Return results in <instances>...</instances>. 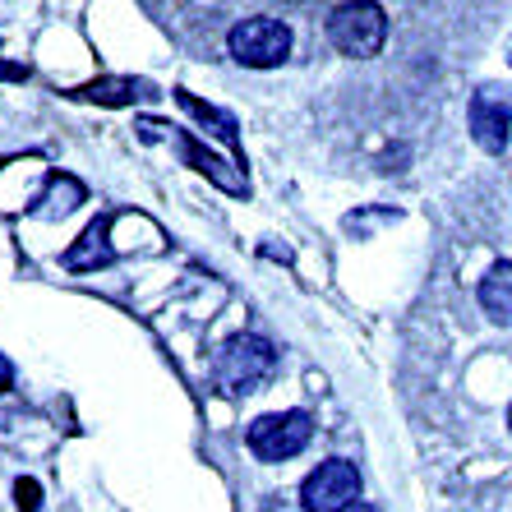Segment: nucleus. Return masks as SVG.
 Returning a JSON list of instances; mask_svg holds the SVG:
<instances>
[{"mask_svg": "<svg viewBox=\"0 0 512 512\" xmlns=\"http://www.w3.org/2000/svg\"><path fill=\"white\" fill-rule=\"evenodd\" d=\"M273 374H277V351H273L268 337L240 333V337H231V342L217 346V356H213V383L231 397L259 393Z\"/></svg>", "mask_w": 512, "mask_h": 512, "instance_id": "obj_1", "label": "nucleus"}, {"mask_svg": "<svg viewBox=\"0 0 512 512\" xmlns=\"http://www.w3.org/2000/svg\"><path fill=\"white\" fill-rule=\"evenodd\" d=\"M227 51L231 60L250 65V70H273V65H286V56H291V28L273 14H250V19L231 24Z\"/></svg>", "mask_w": 512, "mask_h": 512, "instance_id": "obj_2", "label": "nucleus"}, {"mask_svg": "<svg viewBox=\"0 0 512 512\" xmlns=\"http://www.w3.org/2000/svg\"><path fill=\"white\" fill-rule=\"evenodd\" d=\"M383 37H388V14L374 0H356V5H337L328 14V42H333L342 56L370 60L383 51Z\"/></svg>", "mask_w": 512, "mask_h": 512, "instance_id": "obj_3", "label": "nucleus"}, {"mask_svg": "<svg viewBox=\"0 0 512 512\" xmlns=\"http://www.w3.org/2000/svg\"><path fill=\"white\" fill-rule=\"evenodd\" d=\"M360 471L346 457H328L300 485V508L305 512H351L360 503Z\"/></svg>", "mask_w": 512, "mask_h": 512, "instance_id": "obj_4", "label": "nucleus"}, {"mask_svg": "<svg viewBox=\"0 0 512 512\" xmlns=\"http://www.w3.org/2000/svg\"><path fill=\"white\" fill-rule=\"evenodd\" d=\"M314 439V420L310 411H273V416H259L245 434L250 453L259 462H291L296 453H305V443Z\"/></svg>", "mask_w": 512, "mask_h": 512, "instance_id": "obj_5", "label": "nucleus"}, {"mask_svg": "<svg viewBox=\"0 0 512 512\" xmlns=\"http://www.w3.org/2000/svg\"><path fill=\"white\" fill-rule=\"evenodd\" d=\"M471 139L485 148V153H503L508 148V130H512V88L485 84L471 97Z\"/></svg>", "mask_w": 512, "mask_h": 512, "instance_id": "obj_6", "label": "nucleus"}, {"mask_svg": "<svg viewBox=\"0 0 512 512\" xmlns=\"http://www.w3.org/2000/svg\"><path fill=\"white\" fill-rule=\"evenodd\" d=\"M167 130H171V143H176V153H180V162H185V167H194L199 176H208L222 194H250L245 176H240L231 162H222L217 153H208V148H203L190 130H176V125H167Z\"/></svg>", "mask_w": 512, "mask_h": 512, "instance_id": "obj_7", "label": "nucleus"}, {"mask_svg": "<svg viewBox=\"0 0 512 512\" xmlns=\"http://www.w3.org/2000/svg\"><path fill=\"white\" fill-rule=\"evenodd\" d=\"M65 97L74 102H97V107H134L143 97H157V88L148 79H134V74H97L88 84L70 88Z\"/></svg>", "mask_w": 512, "mask_h": 512, "instance_id": "obj_8", "label": "nucleus"}, {"mask_svg": "<svg viewBox=\"0 0 512 512\" xmlns=\"http://www.w3.org/2000/svg\"><path fill=\"white\" fill-rule=\"evenodd\" d=\"M111 259H116V250H111V217L88 222L84 236H79L70 250L60 254V263H65L70 273H97V268H107Z\"/></svg>", "mask_w": 512, "mask_h": 512, "instance_id": "obj_9", "label": "nucleus"}, {"mask_svg": "<svg viewBox=\"0 0 512 512\" xmlns=\"http://www.w3.org/2000/svg\"><path fill=\"white\" fill-rule=\"evenodd\" d=\"M79 203H88V185H84V180L70 176V171H51L47 190H42V199H37V208H33V217L56 222V217H70Z\"/></svg>", "mask_w": 512, "mask_h": 512, "instance_id": "obj_10", "label": "nucleus"}, {"mask_svg": "<svg viewBox=\"0 0 512 512\" xmlns=\"http://www.w3.org/2000/svg\"><path fill=\"white\" fill-rule=\"evenodd\" d=\"M176 102L185 111H190L194 120H199L203 130H213L217 139L227 143L231 148V157H236V162H245V148H240V120L231 116V111H217V107H208V102H203V97H194L190 88H176Z\"/></svg>", "mask_w": 512, "mask_h": 512, "instance_id": "obj_11", "label": "nucleus"}, {"mask_svg": "<svg viewBox=\"0 0 512 512\" xmlns=\"http://www.w3.org/2000/svg\"><path fill=\"white\" fill-rule=\"evenodd\" d=\"M480 310L494 323L512 328V263L508 259L489 263V273L480 277Z\"/></svg>", "mask_w": 512, "mask_h": 512, "instance_id": "obj_12", "label": "nucleus"}, {"mask_svg": "<svg viewBox=\"0 0 512 512\" xmlns=\"http://www.w3.org/2000/svg\"><path fill=\"white\" fill-rule=\"evenodd\" d=\"M14 503H19V512H42V485L33 476L14 480Z\"/></svg>", "mask_w": 512, "mask_h": 512, "instance_id": "obj_13", "label": "nucleus"}, {"mask_svg": "<svg viewBox=\"0 0 512 512\" xmlns=\"http://www.w3.org/2000/svg\"><path fill=\"white\" fill-rule=\"evenodd\" d=\"M28 74H33V70H28V65H14V60H0V79H5V84H24Z\"/></svg>", "mask_w": 512, "mask_h": 512, "instance_id": "obj_14", "label": "nucleus"}, {"mask_svg": "<svg viewBox=\"0 0 512 512\" xmlns=\"http://www.w3.org/2000/svg\"><path fill=\"white\" fill-rule=\"evenodd\" d=\"M14 388V365H10V356H0V397Z\"/></svg>", "mask_w": 512, "mask_h": 512, "instance_id": "obj_15", "label": "nucleus"}, {"mask_svg": "<svg viewBox=\"0 0 512 512\" xmlns=\"http://www.w3.org/2000/svg\"><path fill=\"white\" fill-rule=\"evenodd\" d=\"M351 512H379V508H374V503H356V508H351Z\"/></svg>", "mask_w": 512, "mask_h": 512, "instance_id": "obj_16", "label": "nucleus"}, {"mask_svg": "<svg viewBox=\"0 0 512 512\" xmlns=\"http://www.w3.org/2000/svg\"><path fill=\"white\" fill-rule=\"evenodd\" d=\"M508 429H512V406H508Z\"/></svg>", "mask_w": 512, "mask_h": 512, "instance_id": "obj_17", "label": "nucleus"}]
</instances>
